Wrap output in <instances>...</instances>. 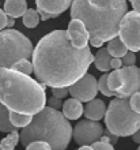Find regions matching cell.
Wrapping results in <instances>:
<instances>
[{
  "label": "cell",
  "instance_id": "obj_1",
  "mask_svg": "<svg viewBox=\"0 0 140 150\" xmlns=\"http://www.w3.org/2000/svg\"><path fill=\"white\" fill-rule=\"evenodd\" d=\"M34 74L44 86L68 87L87 72L94 56L90 47L75 48L67 30H55L33 49Z\"/></svg>",
  "mask_w": 140,
  "mask_h": 150
},
{
  "label": "cell",
  "instance_id": "obj_2",
  "mask_svg": "<svg viewBox=\"0 0 140 150\" xmlns=\"http://www.w3.org/2000/svg\"><path fill=\"white\" fill-rule=\"evenodd\" d=\"M127 11V0H72L71 3V18L80 19L90 37H98L103 42L118 34Z\"/></svg>",
  "mask_w": 140,
  "mask_h": 150
},
{
  "label": "cell",
  "instance_id": "obj_3",
  "mask_svg": "<svg viewBox=\"0 0 140 150\" xmlns=\"http://www.w3.org/2000/svg\"><path fill=\"white\" fill-rule=\"evenodd\" d=\"M0 103L8 111L35 115L45 107V86L14 68H0Z\"/></svg>",
  "mask_w": 140,
  "mask_h": 150
},
{
  "label": "cell",
  "instance_id": "obj_4",
  "mask_svg": "<svg viewBox=\"0 0 140 150\" xmlns=\"http://www.w3.org/2000/svg\"><path fill=\"white\" fill-rule=\"evenodd\" d=\"M72 138V126L68 119L52 107H44L33 115L31 122L22 128L19 141L25 147L33 141H45L52 149H67Z\"/></svg>",
  "mask_w": 140,
  "mask_h": 150
},
{
  "label": "cell",
  "instance_id": "obj_5",
  "mask_svg": "<svg viewBox=\"0 0 140 150\" xmlns=\"http://www.w3.org/2000/svg\"><path fill=\"white\" fill-rule=\"evenodd\" d=\"M105 124L117 137H129L140 128V113L131 108L129 97H116L105 112Z\"/></svg>",
  "mask_w": 140,
  "mask_h": 150
},
{
  "label": "cell",
  "instance_id": "obj_6",
  "mask_svg": "<svg viewBox=\"0 0 140 150\" xmlns=\"http://www.w3.org/2000/svg\"><path fill=\"white\" fill-rule=\"evenodd\" d=\"M33 44L18 30L8 28L0 30V68H12L22 59H30Z\"/></svg>",
  "mask_w": 140,
  "mask_h": 150
},
{
  "label": "cell",
  "instance_id": "obj_7",
  "mask_svg": "<svg viewBox=\"0 0 140 150\" xmlns=\"http://www.w3.org/2000/svg\"><path fill=\"white\" fill-rule=\"evenodd\" d=\"M118 37L127 45L128 51H140V14L137 11H127L118 26Z\"/></svg>",
  "mask_w": 140,
  "mask_h": 150
},
{
  "label": "cell",
  "instance_id": "obj_8",
  "mask_svg": "<svg viewBox=\"0 0 140 150\" xmlns=\"http://www.w3.org/2000/svg\"><path fill=\"white\" fill-rule=\"evenodd\" d=\"M72 134H74L75 142L78 143L79 146L91 145L101 138V135L103 134V127L97 120L87 119V120L79 122L75 126V128L72 130Z\"/></svg>",
  "mask_w": 140,
  "mask_h": 150
},
{
  "label": "cell",
  "instance_id": "obj_9",
  "mask_svg": "<svg viewBox=\"0 0 140 150\" xmlns=\"http://www.w3.org/2000/svg\"><path fill=\"white\" fill-rule=\"evenodd\" d=\"M68 93L74 98H78L82 103H87L95 98L98 93V81L91 74H84L80 79L68 86Z\"/></svg>",
  "mask_w": 140,
  "mask_h": 150
},
{
  "label": "cell",
  "instance_id": "obj_10",
  "mask_svg": "<svg viewBox=\"0 0 140 150\" xmlns=\"http://www.w3.org/2000/svg\"><path fill=\"white\" fill-rule=\"evenodd\" d=\"M121 71L124 76V85L116 91V97H131L133 93L140 90V71L135 64L124 66Z\"/></svg>",
  "mask_w": 140,
  "mask_h": 150
},
{
  "label": "cell",
  "instance_id": "obj_11",
  "mask_svg": "<svg viewBox=\"0 0 140 150\" xmlns=\"http://www.w3.org/2000/svg\"><path fill=\"white\" fill-rule=\"evenodd\" d=\"M71 3L72 0H35L39 19L42 21L58 16L68 7H71Z\"/></svg>",
  "mask_w": 140,
  "mask_h": 150
},
{
  "label": "cell",
  "instance_id": "obj_12",
  "mask_svg": "<svg viewBox=\"0 0 140 150\" xmlns=\"http://www.w3.org/2000/svg\"><path fill=\"white\" fill-rule=\"evenodd\" d=\"M67 34H68V38H70L71 44L75 48L87 47L90 40V34L87 32V29H86L84 23L80 19L72 18V21L68 25V29H67Z\"/></svg>",
  "mask_w": 140,
  "mask_h": 150
},
{
  "label": "cell",
  "instance_id": "obj_13",
  "mask_svg": "<svg viewBox=\"0 0 140 150\" xmlns=\"http://www.w3.org/2000/svg\"><path fill=\"white\" fill-rule=\"evenodd\" d=\"M84 116L87 119H91V120H97L99 122L103 116H105V112H106V105L102 100H98V98H93L87 101L86 104L84 109Z\"/></svg>",
  "mask_w": 140,
  "mask_h": 150
},
{
  "label": "cell",
  "instance_id": "obj_14",
  "mask_svg": "<svg viewBox=\"0 0 140 150\" xmlns=\"http://www.w3.org/2000/svg\"><path fill=\"white\" fill-rule=\"evenodd\" d=\"M63 115L65 116L68 120H78L83 115V105L82 101L78 98H70L63 104Z\"/></svg>",
  "mask_w": 140,
  "mask_h": 150
},
{
  "label": "cell",
  "instance_id": "obj_15",
  "mask_svg": "<svg viewBox=\"0 0 140 150\" xmlns=\"http://www.w3.org/2000/svg\"><path fill=\"white\" fill-rule=\"evenodd\" d=\"M27 10L26 0H6L4 3V11L12 18H19Z\"/></svg>",
  "mask_w": 140,
  "mask_h": 150
},
{
  "label": "cell",
  "instance_id": "obj_16",
  "mask_svg": "<svg viewBox=\"0 0 140 150\" xmlns=\"http://www.w3.org/2000/svg\"><path fill=\"white\" fill-rule=\"evenodd\" d=\"M106 49H108V52L110 53L112 57H122V56L128 52L127 45L122 42V40H121L120 37L117 38V36L108 41V48H106Z\"/></svg>",
  "mask_w": 140,
  "mask_h": 150
},
{
  "label": "cell",
  "instance_id": "obj_17",
  "mask_svg": "<svg viewBox=\"0 0 140 150\" xmlns=\"http://www.w3.org/2000/svg\"><path fill=\"white\" fill-rule=\"evenodd\" d=\"M110 60H112V56L108 52V49H101L95 53V57H94V64L97 70L103 72H109V70H112V66H110Z\"/></svg>",
  "mask_w": 140,
  "mask_h": 150
},
{
  "label": "cell",
  "instance_id": "obj_18",
  "mask_svg": "<svg viewBox=\"0 0 140 150\" xmlns=\"http://www.w3.org/2000/svg\"><path fill=\"white\" fill-rule=\"evenodd\" d=\"M16 130V127H14L11 122H10V111L6 105L0 103V131L1 132H11V131Z\"/></svg>",
  "mask_w": 140,
  "mask_h": 150
},
{
  "label": "cell",
  "instance_id": "obj_19",
  "mask_svg": "<svg viewBox=\"0 0 140 150\" xmlns=\"http://www.w3.org/2000/svg\"><path fill=\"white\" fill-rule=\"evenodd\" d=\"M122 85H124V76H122L121 68H116V70H113L112 72L108 74V86L112 91L116 93Z\"/></svg>",
  "mask_w": 140,
  "mask_h": 150
},
{
  "label": "cell",
  "instance_id": "obj_20",
  "mask_svg": "<svg viewBox=\"0 0 140 150\" xmlns=\"http://www.w3.org/2000/svg\"><path fill=\"white\" fill-rule=\"evenodd\" d=\"M33 115H26V113H19V112L10 111V122L14 124L16 128H23L31 122Z\"/></svg>",
  "mask_w": 140,
  "mask_h": 150
},
{
  "label": "cell",
  "instance_id": "obj_21",
  "mask_svg": "<svg viewBox=\"0 0 140 150\" xmlns=\"http://www.w3.org/2000/svg\"><path fill=\"white\" fill-rule=\"evenodd\" d=\"M22 21H23V25L29 29L35 28L39 22V14L37 10H33V8H27L25 14L22 15Z\"/></svg>",
  "mask_w": 140,
  "mask_h": 150
},
{
  "label": "cell",
  "instance_id": "obj_22",
  "mask_svg": "<svg viewBox=\"0 0 140 150\" xmlns=\"http://www.w3.org/2000/svg\"><path fill=\"white\" fill-rule=\"evenodd\" d=\"M19 143V134L16 132V130L8 132V135L6 138L1 139L0 142V150H12L14 147Z\"/></svg>",
  "mask_w": 140,
  "mask_h": 150
},
{
  "label": "cell",
  "instance_id": "obj_23",
  "mask_svg": "<svg viewBox=\"0 0 140 150\" xmlns=\"http://www.w3.org/2000/svg\"><path fill=\"white\" fill-rule=\"evenodd\" d=\"M12 68L14 70H16V71H20L23 72V74H33L34 72V67H33V63H30L29 62V59H22L19 60L18 63H15L14 66H12Z\"/></svg>",
  "mask_w": 140,
  "mask_h": 150
},
{
  "label": "cell",
  "instance_id": "obj_24",
  "mask_svg": "<svg viewBox=\"0 0 140 150\" xmlns=\"http://www.w3.org/2000/svg\"><path fill=\"white\" fill-rule=\"evenodd\" d=\"M98 90L101 91L103 96H106V97H112V96H116V93L110 90L109 86H108V72L102 75L101 78H99V81H98Z\"/></svg>",
  "mask_w": 140,
  "mask_h": 150
},
{
  "label": "cell",
  "instance_id": "obj_25",
  "mask_svg": "<svg viewBox=\"0 0 140 150\" xmlns=\"http://www.w3.org/2000/svg\"><path fill=\"white\" fill-rule=\"evenodd\" d=\"M26 147H27L29 150H34V149H45V150H49V149H52L51 145H49L48 142H45V141H39V139L30 142Z\"/></svg>",
  "mask_w": 140,
  "mask_h": 150
},
{
  "label": "cell",
  "instance_id": "obj_26",
  "mask_svg": "<svg viewBox=\"0 0 140 150\" xmlns=\"http://www.w3.org/2000/svg\"><path fill=\"white\" fill-rule=\"evenodd\" d=\"M129 104H131V108H132L133 111L140 113V90L136 91V93H133L129 97Z\"/></svg>",
  "mask_w": 140,
  "mask_h": 150
},
{
  "label": "cell",
  "instance_id": "obj_27",
  "mask_svg": "<svg viewBox=\"0 0 140 150\" xmlns=\"http://www.w3.org/2000/svg\"><path fill=\"white\" fill-rule=\"evenodd\" d=\"M121 62H122L124 66H132V64H135V62H136V55H135V52H132V51L127 52V53L122 56Z\"/></svg>",
  "mask_w": 140,
  "mask_h": 150
},
{
  "label": "cell",
  "instance_id": "obj_28",
  "mask_svg": "<svg viewBox=\"0 0 140 150\" xmlns=\"http://www.w3.org/2000/svg\"><path fill=\"white\" fill-rule=\"evenodd\" d=\"M52 94L57 97V98L63 100L70 93H68V87H52Z\"/></svg>",
  "mask_w": 140,
  "mask_h": 150
},
{
  "label": "cell",
  "instance_id": "obj_29",
  "mask_svg": "<svg viewBox=\"0 0 140 150\" xmlns=\"http://www.w3.org/2000/svg\"><path fill=\"white\" fill-rule=\"evenodd\" d=\"M93 149H106V150H113V145L109 142H103V141H95L94 143H91Z\"/></svg>",
  "mask_w": 140,
  "mask_h": 150
},
{
  "label": "cell",
  "instance_id": "obj_30",
  "mask_svg": "<svg viewBox=\"0 0 140 150\" xmlns=\"http://www.w3.org/2000/svg\"><path fill=\"white\" fill-rule=\"evenodd\" d=\"M7 14L6 11L0 10V30H3L4 28H7Z\"/></svg>",
  "mask_w": 140,
  "mask_h": 150
},
{
  "label": "cell",
  "instance_id": "obj_31",
  "mask_svg": "<svg viewBox=\"0 0 140 150\" xmlns=\"http://www.w3.org/2000/svg\"><path fill=\"white\" fill-rule=\"evenodd\" d=\"M89 42L91 44V47H95V48H101L103 45V41L101 38H98V37H90Z\"/></svg>",
  "mask_w": 140,
  "mask_h": 150
},
{
  "label": "cell",
  "instance_id": "obj_32",
  "mask_svg": "<svg viewBox=\"0 0 140 150\" xmlns=\"http://www.w3.org/2000/svg\"><path fill=\"white\" fill-rule=\"evenodd\" d=\"M49 107H52V108H55V109H58V108L61 107V100L60 98H57V97H52L51 100H49Z\"/></svg>",
  "mask_w": 140,
  "mask_h": 150
},
{
  "label": "cell",
  "instance_id": "obj_33",
  "mask_svg": "<svg viewBox=\"0 0 140 150\" xmlns=\"http://www.w3.org/2000/svg\"><path fill=\"white\" fill-rule=\"evenodd\" d=\"M110 66H112L113 70H116V68H121L122 67L121 57H112V60H110Z\"/></svg>",
  "mask_w": 140,
  "mask_h": 150
},
{
  "label": "cell",
  "instance_id": "obj_34",
  "mask_svg": "<svg viewBox=\"0 0 140 150\" xmlns=\"http://www.w3.org/2000/svg\"><path fill=\"white\" fill-rule=\"evenodd\" d=\"M129 1H131V4H132L133 10L140 14V0H129Z\"/></svg>",
  "mask_w": 140,
  "mask_h": 150
},
{
  "label": "cell",
  "instance_id": "obj_35",
  "mask_svg": "<svg viewBox=\"0 0 140 150\" xmlns=\"http://www.w3.org/2000/svg\"><path fill=\"white\" fill-rule=\"evenodd\" d=\"M132 139H133V142H136L140 145V128L136 131V132H133L132 134Z\"/></svg>",
  "mask_w": 140,
  "mask_h": 150
},
{
  "label": "cell",
  "instance_id": "obj_36",
  "mask_svg": "<svg viewBox=\"0 0 140 150\" xmlns=\"http://www.w3.org/2000/svg\"><path fill=\"white\" fill-rule=\"evenodd\" d=\"M14 25H15V18H12V16L8 15L7 16V28H14Z\"/></svg>",
  "mask_w": 140,
  "mask_h": 150
},
{
  "label": "cell",
  "instance_id": "obj_37",
  "mask_svg": "<svg viewBox=\"0 0 140 150\" xmlns=\"http://www.w3.org/2000/svg\"><path fill=\"white\" fill-rule=\"evenodd\" d=\"M139 149H140V145H139Z\"/></svg>",
  "mask_w": 140,
  "mask_h": 150
},
{
  "label": "cell",
  "instance_id": "obj_38",
  "mask_svg": "<svg viewBox=\"0 0 140 150\" xmlns=\"http://www.w3.org/2000/svg\"><path fill=\"white\" fill-rule=\"evenodd\" d=\"M139 71H140V70H139Z\"/></svg>",
  "mask_w": 140,
  "mask_h": 150
}]
</instances>
